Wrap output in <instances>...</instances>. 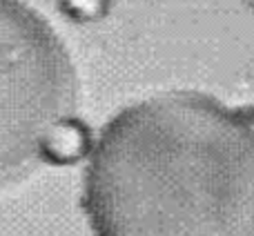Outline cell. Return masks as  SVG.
Here are the masks:
<instances>
[{"label":"cell","mask_w":254,"mask_h":236,"mask_svg":"<svg viewBox=\"0 0 254 236\" xmlns=\"http://www.w3.org/2000/svg\"><path fill=\"white\" fill-rule=\"evenodd\" d=\"M83 210L94 236H254V122L194 92L127 107L92 147Z\"/></svg>","instance_id":"6da1fadb"},{"label":"cell","mask_w":254,"mask_h":236,"mask_svg":"<svg viewBox=\"0 0 254 236\" xmlns=\"http://www.w3.org/2000/svg\"><path fill=\"white\" fill-rule=\"evenodd\" d=\"M74 103V65L56 31L20 0H0V183L43 161Z\"/></svg>","instance_id":"7a4b0ae2"},{"label":"cell","mask_w":254,"mask_h":236,"mask_svg":"<svg viewBox=\"0 0 254 236\" xmlns=\"http://www.w3.org/2000/svg\"><path fill=\"white\" fill-rule=\"evenodd\" d=\"M87 149H89V138H87L85 127L80 125V122L67 118V120H63L61 125L52 131V136L47 138L43 161L69 163V161L80 158Z\"/></svg>","instance_id":"3957f363"},{"label":"cell","mask_w":254,"mask_h":236,"mask_svg":"<svg viewBox=\"0 0 254 236\" xmlns=\"http://www.w3.org/2000/svg\"><path fill=\"white\" fill-rule=\"evenodd\" d=\"M65 9L76 18H96L105 9V0H65Z\"/></svg>","instance_id":"277c9868"}]
</instances>
